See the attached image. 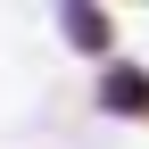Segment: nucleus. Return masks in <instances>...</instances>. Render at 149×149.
I'll list each match as a JSON object with an SVG mask.
<instances>
[{"instance_id": "obj_1", "label": "nucleus", "mask_w": 149, "mask_h": 149, "mask_svg": "<svg viewBox=\"0 0 149 149\" xmlns=\"http://www.w3.org/2000/svg\"><path fill=\"white\" fill-rule=\"evenodd\" d=\"M124 100V116H149V74H133V66H116L108 74V108Z\"/></svg>"}]
</instances>
